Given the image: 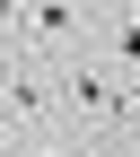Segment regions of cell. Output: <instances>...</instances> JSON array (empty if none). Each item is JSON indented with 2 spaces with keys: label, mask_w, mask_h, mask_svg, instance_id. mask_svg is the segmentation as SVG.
I'll return each mask as SVG.
<instances>
[{
  "label": "cell",
  "mask_w": 140,
  "mask_h": 157,
  "mask_svg": "<svg viewBox=\"0 0 140 157\" xmlns=\"http://www.w3.org/2000/svg\"><path fill=\"white\" fill-rule=\"evenodd\" d=\"M0 157H9V105H0Z\"/></svg>",
  "instance_id": "obj_1"
}]
</instances>
